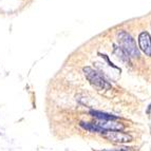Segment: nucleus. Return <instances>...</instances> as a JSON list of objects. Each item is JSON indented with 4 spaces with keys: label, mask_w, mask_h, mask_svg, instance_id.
<instances>
[{
    "label": "nucleus",
    "mask_w": 151,
    "mask_h": 151,
    "mask_svg": "<svg viewBox=\"0 0 151 151\" xmlns=\"http://www.w3.org/2000/svg\"><path fill=\"white\" fill-rule=\"evenodd\" d=\"M83 72H85V75H86L87 79L96 89H98V90H109V89H111L110 83L107 81H105L103 78V76L98 73V72H96L95 70H93L92 68L86 67V68H83Z\"/></svg>",
    "instance_id": "2"
},
{
    "label": "nucleus",
    "mask_w": 151,
    "mask_h": 151,
    "mask_svg": "<svg viewBox=\"0 0 151 151\" xmlns=\"http://www.w3.org/2000/svg\"><path fill=\"white\" fill-rule=\"evenodd\" d=\"M139 48L144 53L148 56H151V37L147 32H142L139 36Z\"/></svg>",
    "instance_id": "4"
},
{
    "label": "nucleus",
    "mask_w": 151,
    "mask_h": 151,
    "mask_svg": "<svg viewBox=\"0 0 151 151\" xmlns=\"http://www.w3.org/2000/svg\"><path fill=\"white\" fill-rule=\"evenodd\" d=\"M114 52H115L117 55L119 56V57L123 59V60H125V61H128L129 63V57H128V55H127L125 52H124L123 50H122L121 48H119V47H116V45H114Z\"/></svg>",
    "instance_id": "8"
},
{
    "label": "nucleus",
    "mask_w": 151,
    "mask_h": 151,
    "mask_svg": "<svg viewBox=\"0 0 151 151\" xmlns=\"http://www.w3.org/2000/svg\"><path fill=\"white\" fill-rule=\"evenodd\" d=\"M81 126L90 132H104L103 129L99 128L95 123H81Z\"/></svg>",
    "instance_id": "7"
},
{
    "label": "nucleus",
    "mask_w": 151,
    "mask_h": 151,
    "mask_svg": "<svg viewBox=\"0 0 151 151\" xmlns=\"http://www.w3.org/2000/svg\"><path fill=\"white\" fill-rule=\"evenodd\" d=\"M103 136L113 143H129L132 141L131 135L128 133H124L122 131H104Z\"/></svg>",
    "instance_id": "3"
},
{
    "label": "nucleus",
    "mask_w": 151,
    "mask_h": 151,
    "mask_svg": "<svg viewBox=\"0 0 151 151\" xmlns=\"http://www.w3.org/2000/svg\"><path fill=\"white\" fill-rule=\"evenodd\" d=\"M90 114L93 116V117L98 119V121H116V119H119V117H117V116H115V115L106 113V112H101V111L91 110Z\"/></svg>",
    "instance_id": "6"
},
{
    "label": "nucleus",
    "mask_w": 151,
    "mask_h": 151,
    "mask_svg": "<svg viewBox=\"0 0 151 151\" xmlns=\"http://www.w3.org/2000/svg\"><path fill=\"white\" fill-rule=\"evenodd\" d=\"M111 151H129V150L126 148H123V149H117V150H111Z\"/></svg>",
    "instance_id": "9"
},
{
    "label": "nucleus",
    "mask_w": 151,
    "mask_h": 151,
    "mask_svg": "<svg viewBox=\"0 0 151 151\" xmlns=\"http://www.w3.org/2000/svg\"><path fill=\"white\" fill-rule=\"evenodd\" d=\"M119 36V43L122 45V50L127 54V55L131 56V57H137L139 55V50L136 48L135 41L128 33L125 32V31H121V32L117 34Z\"/></svg>",
    "instance_id": "1"
},
{
    "label": "nucleus",
    "mask_w": 151,
    "mask_h": 151,
    "mask_svg": "<svg viewBox=\"0 0 151 151\" xmlns=\"http://www.w3.org/2000/svg\"><path fill=\"white\" fill-rule=\"evenodd\" d=\"M95 124L104 131H122L125 128L123 124L115 123L114 121H98Z\"/></svg>",
    "instance_id": "5"
},
{
    "label": "nucleus",
    "mask_w": 151,
    "mask_h": 151,
    "mask_svg": "<svg viewBox=\"0 0 151 151\" xmlns=\"http://www.w3.org/2000/svg\"><path fill=\"white\" fill-rule=\"evenodd\" d=\"M150 109H151V104H150V106H149L148 110H147V113H150Z\"/></svg>",
    "instance_id": "10"
}]
</instances>
